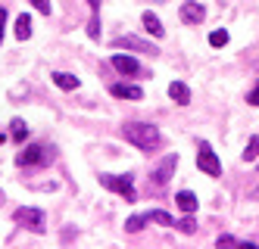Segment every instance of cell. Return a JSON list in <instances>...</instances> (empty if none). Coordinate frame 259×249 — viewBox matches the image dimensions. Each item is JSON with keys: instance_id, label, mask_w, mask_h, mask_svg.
<instances>
[{"instance_id": "cell-1", "label": "cell", "mask_w": 259, "mask_h": 249, "mask_svg": "<svg viewBox=\"0 0 259 249\" xmlns=\"http://www.w3.org/2000/svg\"><path fill=\"white\" fill-rule=\"evenodd\" d=\"M122 137H125L128 143H135L138 150H144V153H153V150H159V143H162L159 128L150 125V122H128V125H122Z\"/></svg>"}, {"instance_id": "cell-2", "label": "cell", "mask_w": 259, "mask_h": 249, "mask_svg": "<svg viewBox=\"0 0 259 249\" xmlns=\"http://www.w3.org/2000/svg\"><path fill=\"white\" fill-rule=\"evenodd\" d=\"M100 187L119 193L125 203H135L138 200V193H135V178L132 175H100Z\"/></svg>"}, {"instance_id": "cell-3", "label": "cell", "mask_w": 259, "mask_h": 249, "mask_svg": "<svg viewBox=\"0 0 259 249\" xmlns=\"http://www.w3.org/2000/svg\"><path fill=\"white\" fill-rule=\"evenodd\" d=\"M13 218H16V224L28 227V231H34V234H44V231H47V218H44L41 209L22 206V209H16V212H13Z\"/></svg>"}, {"instance_id": "cell-4", "label": "cell", "mask_w": 259, "mask_h": 249, "mask_svg": "<svg viewBox=\"0 0 259 249\" xmlns=\"http://www.w3.org/2000/svg\"><path fill=\"white\" fill-rule=\"evenodd\" d=\"M197 165H200L203 175H209V178H219L222 175V162H219V156L212 153V146L206 140L197 143Z\"/></svg>"}, {"instance_id": "cell-5", "label": "cell", "mask_w": 259, "mask_h": 249, "mask_svg": "<svg viewBox=\"0 0 259 249\" xmlns=\"http://www.w3.org/2000/svg\"><path fill=\"white\" fill-rule=\"evenodd\" d=\"M50 156H53V153L44 143H31V146H25V150L16 153V165H22V168L25 165H47Z\"/></svg>"}, {"instance_id": "cell-6", "label": "cell", "mask_w": 259, "mask_h": 249, "mask_svg": "<svg viewBox=\"0 0 259 249\" xmlns=\"http://www.w3.org/2000/svg\"><path fill=\"white\" fill-rule=\"evenodd\" d=\"M175 165H178V156H175V153H169V156L156 165V171L150 175V187H153V190H162L165 184H169V178L175 175Z\"/></svg>"}, {"instance_id": "cell-7", "label": "cell", "mask_w": 259, "mask_h": 249, "mask_svg": "<svg viewBox=\"0 0 259 249\" xmlns=\"http://www.w3.org/2000/svg\"><path fill=\"white\" fill-rule=\"evenodd\" d=\"M113 47H119V50H122V47H128V50H138V53H150V56H153V53H159L150 41H141V37H135V34H119L116 41H113Z\"/></svg>"}, {"instance_id": "cell-8", "label": "cell", "mask_w": 259, "mask_h": 249, "mask_svg": "<svg viewBox=\"0 0 259 249\" xmlns=\"http://www.w3.org/2000/svg\"><path fill=\"white\" fill-rule=\"evenodd\" d=\"M109 63H113V69H116V72H122V75H135V78H144V75H147V72L141 69V63H138V60H132V56H125V53H116Z\"/></svg>"}, {"instance_id": "cell-9", "label": "cell", "mask_w": 259, "mask_h": 249, "mask_svg": "<svg viewBox=\"0 0 259 249\" xmlns=\"http://www.w3.org/2000/svg\"><path fill=\"white\" fill-rule=\"evenodd\" d=\"M203 19H206L203 4H197V0H184V4H181V22L184 25H200Z\"/></svg>"}, {"instance_id": "cell-10", "label": "cell", "mask_w": 259, "mask_h": 249, "mask_svg": "<svg viewBox=\"0 0 259 249\" xmlns=\"http://www.w3.org/2000/svg\"><path fill=\"white\" fill-rule=\"evenodd\" d=\"M109 93H113V97H119V100H144V90L135 87V84H125V81L109 84Z\"/></svg>"}, {"instance_id": "cell-11", "label": "cell", "mask_w": 259, "mask_h": 249, "mask_svg": "<svg viewBox=\"0 0 259 249\" xmlns=\"http://www.w3.org/2000/svg\"><path fill=\"white\" fill-rule=\"evenodd\" d=\"M169 97H172L178 106H188V103H191V90H188V84H184V81H172V84H169Z\"/></svg>"}, {"instance_id": "cell-12", "label": "cell", "mask_w": 259, "mask_h": 249, "mask_svg": "<svg viewBox=\"0 0 259 249\" xmlns=\"http://www.w3.org/2000/svg\"><path fill=\"white\" fill-rule=\"evenodd\" d=\"M141 22H144V28H147V31H150L153 37H162V34H165V28H162V22H159V19H156V13H150V10H147V13L141 16Z\"/></svg>"}, {"instance_id": "cell-13", "label": "cell", "mask_w": 259, "mask_h": 249, "mask_svg": "<svg viewBox=\"0 0 259 249\" xmlns=\"http://www.w3.org/2000/svg\"><path fill=\"white\" fill-rule=\"evenodd\" d=\"M175 203H178V209H181V212H191V215L197 212V206H200V203H197V196L191 193V190H181V193L175 196Z\"/></svg>"}, {"instance_id": "cell-14", "label": "cell", "mask_w": 259, "mask_h": 249, "mask_svg": "<svg viewBox=\"0 0 259 249\" xmlns=\"http://www.w3.org/2000/svg\"><path fill=\"white\" fill-rule=\"evenodd\" d=\"M53 81H57V87H63V90H78V78L75 75H69V72H53Z\"/></svg>"}, {"instance_id": "cell-15", "label": "cell", "mask_w": 259, "mask_h": 249, "mask_svg": "<svg viewBox=\"0 0 259 249\" xmlns=\"http://www.w3.org/2000/svg\"><path fill=\"white\" fill-rule=\"evenodd\" d=\"M147 221H156L162 227H175V218L169 212H162V209H150V212H147Z\"/></svg>"}, {"instance_id": "cell-16", "label": "cell", "mask_w": 259, "mask_h": 249, "mask_svg": "<svg viewBox=\"0 0 259 249\" xmlns=\"http://www.w3.org/2000/svg\"><path fill=\"white\" fill-rule=\"evenodd\" d=\"M16 37H19V41H28V37H31V19L25 13L16 19Z\"/></svg>"}, {"instance_id": "cell-17", "label": "cell", "mask_w": 259, "mask_h": 249, "mask_svg": "<svg viewBox=\"0 0 259 249\" xmlns=\"http://www.w3.org/2000/svg\"><path fill=\"white\" fill-rule=\"evenodd\" d=\"M10 125H13V128H10V134H13V140H16V143H25V137H28V125H25L22 119H13Z\"/></svg>"}, {"instance_id": "cell-18", "label": "cell", "mask_w": 259, "mask_h": 249, "mask_svg": "<svg viewBox=\"0 0 259 249\" xmlns=\"http://www.w3.org/2000/svg\"><path fill=\"white\" fill-rule=\"evenodd\" d=\"M175 227H178L181 234H194V231H197V221L191 218V212H184V218H181V221H175Z\"/></svg>"}, {"instance_id": "cell-19", "label": "cell", "mask_w": 259, "mask_h": 249, "mask_svg": "<svg viewBox=\"0 0 259 249\" xmlns=\"http://www.w3.org/2000/svg\"><path fill=\"white\" fill-rule=\"evenodd\" d=\"M259 159V137H250L247 150H244V162H256Z\"/></svg>"}, {"instance_id": "cell-20", "label": "cell", "mask_w": 259, "mask_h": 249, "mask_svg": "<svg viewBox=\"0 0 259 249\" xmlns=\"http://www.w3.org/2000/svg\"><path fill=\"white\" fill-rule=\"evenodd\" d=\"M144 224H147V215H132V218L125 221V231H128V234H138Z\"/></svg>"}, {"instance_id": "cell-21", "label": "cell", "mask_w": 259, "mask_h": 249, "mask_svg": "<svg viewBox=\"0 0 259 249\" xmlns=\"http://www.w3.org/2000/svg\"><path fill=\"white\" fill-rule=\"evenodd\" d=\"M88 37H100V13H91V22H88Z\"/></svg>"}, {"instance_id": "cell-22", "label": "cell", "mask_w": 259, "mask_h": 249, "mask_svg": "<svg viewBox=\"0 0 259 249\" xmlns=\"http://www.w3.org/2000/svg\"><path fill=\"white\" fill-rule=\"evenodd\" d=\"M209 44H212V47H225V44H228V31H222V28L212 31V34H209Z\"/></svg>"}, {"instance_id": "cell-23", "label": "cell", "mask_w": 259, "mask_h": 249, "mask_svg": "<svg viewBox=\"0 0 259 249\" xmlns=\"http://www.w3.org/2000/svg\"><path fill=\"white\" fill-rule=\"evenodd\" d=\"M31 7L38 10V13H44V16H50V10H53V7H50V0H31Z\"/></svg>"}, {"instance_id": "cell-24", "label": "cell", "mask_w": 259, "mask_h": 249, "mask_svg": "<svg viewBox=\"0 0 259 249\" xmlns=\"http://www.w3.org/2000/svg\"><path fill=\"white\" fill-rule=\"evenodd\" d=\"M240 240H234V237H225V234H222L219 240H215V246H222V249H225V246H237Z\"/></svg>"}, {"instance_id": "cell-25", "label": "cell", "mask_w": 259, "mask_h": 249, "mask_svg": "<svg viewBox=\"0 0 259 249\" xmlns=\"http://www.w3.org/2000/svg\"><path fill=\"white\" fill-rule=\"evenodd\" d=\"M247 100H250V106H259V81H256V87L250 90V97H247Z\"/></svg>"}, {"instance_id": "cell-26", "label": "cell", "mask_w": 259, "mask_h": 249, "mask_svg": "<svg viewBox=\"0 0 259 249\" xmlns=\"http://www.w3.org/2000/svg\"><path fill=\"white\" fill-rule=\"evenodd\" d=\"M4 25H7V10L0 7V34H4Z\"/></svg>"}, {"instance_id": "cell-27", "label": "cell", "mask_w": 259, "mask_h": 249, "mask_svg": "<svg viewBox=\"0 0 259 249\" xmlns=\"http://www.w3.org/2000/svg\"><path fill=\"white\" fill-rule=\"evenodd\" d=\"M88 7H91V13H100V0H88Z\"/></svg>"}, {"instance_id": "cell-28", "label": "cell", "mask_w": 259, "mask_h": 249, "mask_svg": "<svg viewBox=\"0 0 259 249\" xmlns=\"http://www.w3.org/2000/svg\"><path fill=\"white\" fill-rule=\"evenodd\" d=\"M4 140H7V137H4V134H0V146H4Z\"/></svg>"}, {"instance_id": "cell-29", "label": "cell", "mask_w": 259, "mask_h": 249, "mask_svg": "<svg viewBox=\"0 0 259 249\" xmlns=\"http://www.w3.org/2000/svg\"><path fill=\"white\" fill-rule=\"evenodd\" d=\"M0 41H4V34H0Z\"/></svg>"}]
</instances>
